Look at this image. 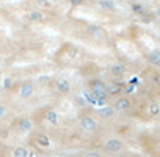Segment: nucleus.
Returning <instances> with one entry per match:
<instances>
[{"instance_id":"1","label":"nucleus","mask_w":160,"mask_h":157,"mask_svg":"<svg viewBox=\"0 0 160 157\" xmlns=\"http://www.w3.org/2000/svg\"><path fill=\"white\" fill-rule=\"evenodd\" d=\"M79 125H81V128L87 132H93L98 129L96 120L91 115H82L81 118H79Z\"/></svg>"},{"instance_id":"2","label":"nucleus","mask_w":160,"mask_h":157,"mask_svg":"<svg viewBox=\"0 0 160 157\" xmlns=\"http://www.w3.org/2000/svg\"><path fill=\"white\" fill-rule=\"evenodd\" d=\"M104 147H106L109 152L117 153V152H121V150L124 149V143H122L120 139L112 138V139H107L106 140V143H104Z\"/></svg>"},{"instance_id":"3","label":"nucleus","mask_w":160,"mask_h":157,"mask_svg":"<svg viewBox=\"0 0 160 157\" xmlns=\"http://www.w3.org/2000/svg\"><path fill=\"white\" fill-rule=\"evenodd\" d=\"M56 89L60 93H68L71 91V84L67 78H58L56 81Z\"/></svg>"},{"instance_id":"4","label":"nucleus","mask_w":160,"mask_h":157,"mask_svg":"<svg viewBox=\"0 0 160 157\" xmlns=\"http://www.w3.org/2000/svg\"><path fill=\"white\" fill-rule=\"evenodd\" d=\"M131 107V101L127 97H118L114 101V110L116 111H127Z\"/></svg>"},{"instance_id":"5","label":"nucleus","mask_w":160,"mask_h":157,"mask_svg":"<svg viewBox=\"0 0 160 157\" xmlns=\"http://www.w3.org/2000/svg\"><path fill=\"white\" fill-rule=\"evenodd\" d=\"M96 114L104 120H107V118H112V117L116 114V110H114V107L103 106V107H99V109L96 110Z\"/></svg>"},{"instance_id":"6","label":"nucleus","mask_w":160,"mask_h":157,"mask_svg":"<svg viewBox=\"0 0 160 157\" xmlns=\"http://www.w3.org/2000/svg\"><path fill=\"white\" fill-rule=\"evenodd\" d=\"M32 127H33L32 121L28 118H24V120H21V121H18L17 129H18V132H21V134H28V132L32 131Z\"/></svg>"},{"instance_id":"7","label":"nucleus","mask_w":160,"mask_h":157,"mask_svg":"<svg viewBox=\"0 0 160 157\" xmlns=\"http://www.w3.org/2000/svg\"><path fill=\"white\" fill-rule=\"evenodd\" d=\"M89 86H91L92 92H103V93H107V85L103 81H100V79L91 81L89 82Z\"/></svg>"},{"instance_id":"8","label":"nucleus","mask_w":160,"mask_h":157,"mask_svg":"<svg viewBox=\"0 0 160 157\" xmlns=\"http://www.w3.org/2000/svg\"><path fill=\"white\" fill-rule=\"evenodd\" d=\"M33 93V85L29 84V82H27V84H24L21 86L20 89V96L22 97V99H29L31 96H32Z\"/></svg>"},{"instance_id":"9","label":"nucleus","mask_w":160,"mask_h":157,"mask_svg":"<svg viewBox=\"0 0 160 157\" xmlns=\"http://www.w3.org/2000/svg\"><path fill=\"white\" fill-rule=\"evenodd\" d=\"M110 71H112V75L116 76V78H122L125 74V67L120 63H116L110 67Z\"/></svg>"},{"instance_id":"10","label":"nucleus","mask_w":160,"mask_h":157,"mask_svg":"<svg viewBox=\"0 0 160 157\" xmlns=\"http://www.w3.org/2000/svg\"><path fill=\"white\" fill-rule=\"evenodd\" d=\"M98 4L104 11H113L116 8V4L113 0H98Z\"/></svg>"},{"instance_id":"11","label":"nucleus","mask_w":160,"mask_h":157,"mask_svg":"<svg viewBox=\"0 0 160 157\" xmlns=\"http://www.w3.org/2000/svg\"><path fill=\"white\" fill-rule=\"evenodd\" d=\"M45 118H46V121L50 122V124H53V125L58 124V114H57V111H54V110H49V111H46Z\"/></svg>"},{"instance_id":"12","label":"nucleus","mask_w":160,"mask_h":157,"mask_svg":"<svg viewBox=\"0 0 160 157\" xmlns=\"http://www.w3.org/2000/svg\"><path fill=\"white\" fill-rule=\"evenodd\" d=\"M43 14H42V11L39 10H32L31 13L28 14V20L31 22H41V21H43Z\"/></svg>"},{"instance_id":"13","label":"nucleus","mask_w":160,"mask_h":157,"mask_svg":"<svg viewBox=\"0 0 160 157\" xmlns=\"http://www.w3.org/2000/svg\"><path fill=\"white\" fill-rule=\"evenodd\" d=\"M148 60H149V63L153 64V66H160V50L150 52V54L148 56Z\"/></svg>"},{"instance_id":"14","label":"nucleus","mask_w":160,"mask_h":157,"mask_svg":"<svg viewBox=\"0 0 160 157\" xmlns=\"http://www.w3.org/2000/svg\"><path fill=\"white\" fill-rule=\"evenodd\" d=\"M14 157H29V150L27 147H15L14 149V153H13Z\"/></svg>"},{"instance_id":"15","label":"nucleus","mask_w":160,"mask_h":157,"mask_svg":"<svg viewBox=\"0 0 160 157\" xmlns=\"http://www.w3.org/2000/svg\"><path fill=\"white\" fill-rule=\"evenodd\" d=\"M131 10L134 11L135 14H138V15H145V13H146V8L143 7L141 3H132V4H131Z\"/></svg>"},{"instance_id":"16","label":"nucleus","mask_w":160,"mask_h":157,"mask_svg":"<svg viewBox=\"0 0 160 157\" xmlns=\"http://www.w3.org/2000/svg\"><path fill=\"white\" fill-rule=\"evenodd\" d=\"M36 140H38V143L41 145V146H43V147H49V146H50V139H49V136H48V135H45V134L38 135Z\"/></svg>"},{"instance_id":"17","label":"nucleus","mask_w":160,"mask_h":157,"mask_svg":"<svg viewBox=\"0 0 160 157\" xmlns=\"http://www.w3.org/2000/svg\"><path fill=\"white\" fill-rule=\"evenodd\" d=\"M121 89H122V85L121 84H113V85L107 86V93L117 95V93H120V92H121Z\"/></svg>"},{"instance_id":"18","label":"nucleus","mask_w":160,"mask_h":157,"mask_svg":"<svg viewBox=\"0 0 160 157\" xmlns=\"http://www.w3.org/2000/svg\"><path fill=\"white\" fill-rule=\"evenodd\" d=\"M149 114L152 117L159 115L160 114V104H158V103H152V104H150V106H149Z\"/></svg>"},{"instance_id":"19","label":"nucleus","mask_w":160,"mask_h":157,"mask_svg":"<svg viewBox=\"0 0 160 157\" xmlns=\"http://www.w3.org/2000/svg\"><path fill=\"white\" fill-rule=\"evenodd\" d=\"M11 85H13L11 78H4V81H3V88H4V89H10Z\"/></svg>"},{"instance_id":"20","label":"nucleus","mask_w":160,"mask_h":157,"mask_svg":"<svg viewBox=\"0 0 160 157\" xmlns=\"http://www.w3.org/2000/svg\"><path fill=\"white\" fill-rule=\"evenodd\" d=\"M85 157H103L100 153H98V152H89L85 155Z\"/></svg>"},{"instance_id":"21","label":"nucleus","mask_w":160,"mask_h":157,"mask_svg":"<svg viewBox=\"0 0 160 157\" xmlns=\"http://www.w3.org/2000/svg\"><path fill=\"white\" fill-rule=\"evenodd\" d=\"M70 2V4H72V6H81L82 3H84V0H68Z\"/></svg>"},{"instance_id":"22","label":"nucleus","mask_w":160,"mask_h":157,"mask_svg":"<svg viewBox=\"0 0 160 157\" xmlns=\"http://www.w3.org/2000/svg\"><path fill=\"white\" fill-rule=\"evenodd\" d=\"M6 111H7V110H6V107L3 106V104H0V118L6 115Z\"/></svg>"},{"instance_id":"23","label":"nucleus","mask_w":160,"mask_h":157,"mask_svg":"<svg viewBox=\"0 0 160 157\" xmlns=\"http://www.w3.org/2000/svg\"><path fill=\"white\" fill-rule=\"evenodd\" d=\"M152 79L155 84H160V74H155V75L152 76Z\"/></svg>"},{"instance_id":"24","label":"nucleus","mask_w":160,"mask_h":157,"mask_svg":"<svg viewBox=\"0 0 160 157\" xmlns=\"http://www.w3.org/2000/svg\"><path fill=\"white\" fill-rule=\"evenodd\" d=\"M36 3H39V4H46L48 3V0H35Z\"/></svg>"},{"instance_id":"25","label":"nucleus","mask_w":160,"mask_h":157,"mask_svg":"<svg viewBox=\"0 0 160 157\" xmlns=\"http://www.w3.org/2000/svg\"><path fill=\"white\" fill-rule=\"evenodd\" d=\"M156 13H158V15H159V17H160V8H159V10H158V11H156Z\"/></svg>"}]
</instances>
